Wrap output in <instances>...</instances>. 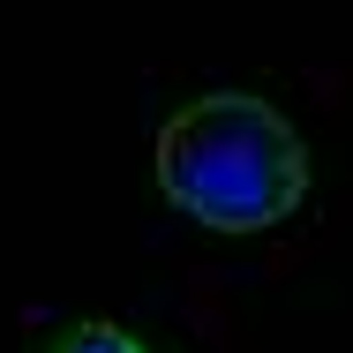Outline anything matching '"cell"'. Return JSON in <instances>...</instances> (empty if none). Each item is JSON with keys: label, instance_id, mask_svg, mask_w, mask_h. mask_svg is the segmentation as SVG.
Segmentation results:
<instances>
[{"label": "cell", "instance_id": "cell-1", "mask_svg": "<svg viewBox=\"0 0 353 353\" xmlns=\"http://www.w3.org/2000/svg\"><path fill=\"white\" fill-rule=\"evenodd\" d=\"M158 188L211 233H271L308 196V143L279 105L211 90L158 128Z\"/></svg>", "mask_w": 353, "mask_h": 353}, {"label": "cell", "instance_id": "cell-2", "mask_svg": "<svg viewBox=\"0 0 353 353\" xmlns=\"http://www.w3.org/2000/svg\"><path fill=\"white\" fill-rule=\"evenodd\" d=\"M53 353H143V339H128L121 323H75L53 339Z\"/></svg>", "mask_w": 353, "mask_h": 353}]
</instances>
